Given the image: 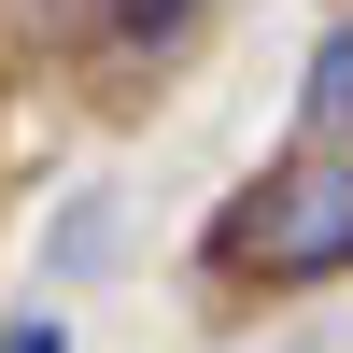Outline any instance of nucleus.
I'll return each instance as SVG.
<instances>
[{"label": "nucleus", "mask_w": 353, "mask_h": 353, "mask_svg": "<svg viewBox=\"0 0 353 353\" xmlns=\"http://www.w3.org/2000/svg\"><path fill=\"white\" fill-rule=\"evenodd\" d=\"M212 269H269V283H325L353 269V156H297L212 226Z\"/></svg>", "instance_id": "f257e3e1"}, {"label": "nucleus", "mask_w": 353, "mask_h": 353, "mask_svg": "<svg viewBox=\"0 0 353 353\" xmlns=\"http://www.w3.org/2000/svg\"><path fill=\"white\" fill-rule=\"evenodd\" d=\"M311 128H325V141H353V28L325 43V71H311Z\"/></svg>", "instance_id": "f03ea898"}, {"label": "nucleus", "mask_w": 353, "mask_h": 353, "mask_svg": "<svg viewBox=\"0 0 353 353\" xmlns=\"http://www.w3.org/2000/svg\"><path fill=\"white\" fill-rule=\"evenodd\" d=\"M0 353H71V339H57V311H28V325H0Z\"/></svg>", "instance_id": "20e7f679"}, {"label": "nucleus", "mask_w": 353, "mask_h": 353, "mask_svg": "<svg viewBox=\"0 0 353 353\" xmlns=\"http://www.w3.org/2000/svg\"><path fill=\"white\" fill-rule=\"evenodd\" d=\"M184 14H198V0H113V28H128V43H170Z\"/></svg>", "instance_id": "7ed1b4c3"}]
</instances>
